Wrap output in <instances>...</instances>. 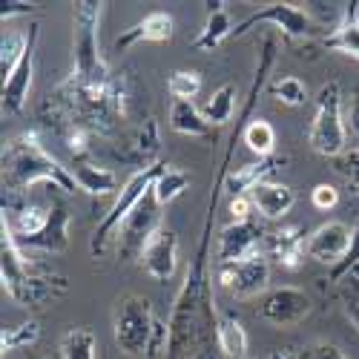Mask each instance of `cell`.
I'll return each mask as SVG.
<instances>
[{"label":"cell","instance_id":"603a6c76","mask_svg":"<svg viewBox=\"0 0 359 359\" xmlns=\"http://www.w3.org/2000/svg\"><path fill=\"white\" fill-rule=\"evenodd\" d=\"M282 164H285V158L271 156V158H259L256 164L238 167L236 172H227V178H224V190H227L230 196H245V193L253 190L256 184L267 182V175H271L276 167H282Z\"/></svg>","mask_w":359,"mask_h":359},{"label":"cell","instance_id":"83f0119b","mask_svg":"<svg viewBox=\"0 0 359 359\" xmlns=\"http://www.w3.org/2000/svg\"><path fill=\"white\" fill-rule=\"evenodd\" d=\"M245 144L250 147V153H256L259 158H271L273 156V147H276V130L262 121V118H253V121L245 124L242 130Z\"/></svg>","mask_w":359,"mask_h":359},{"label":"cell","instance_id":"4fadbf2b","mask_svg":"<svg viewBox=\"0 0 359 359\" xmlns=\"http://www.w3.org/2000/svg\"><path fill=\"white\" fill-rule=\"evenodd\" d=\"M353 242V230L345 222H325L308 236V256L322 264H339Z\"/></svg>","mask_w":359,"mask_h":359},{"label":"cell","instance_id":"ab89813d","mask_svg":"<svg viewBox=\"0 0 359 359\" xmlns=\"http://www.w3.org/2000/svg\"><path fill=\"white\" fill-rule=\"evenodd\" d=\"M345 127L359 138V93L351 95V107H348V118H345Z\"/></svg>","mask_w":359,"mask_h":359},{"label":"cell","instance_id":"2e32d148","mask_svg":"<svg viewBox=\"0 0 359 359\" xmlns=\"http://www.w3.org/2000/svg\"><path fill=\"white\" fill-rule=\"evenodd\" d=\"M172 38V18L167 12H149L144 20H138L135 26L124 29L121 35L115 38V52H127L138 43H167Z\"/></svg>","mask_w":359,"mask_h":359},{"label":"cell","instance_id":"7402d4cb","mask_svg":"<svg viewBox=\"0 0 359 359\" xmlns=\"http://www.w3.org/2000/svg\"><path fill=\"white\" fill-rule=\"evenodd\" d=\"M170 127L178 135L190 138H216V127L207 121L204 112L193 101H172L170 107Z\"/></svg>","mask_w":359,"mask_h":359},{"label":"cell","instance_id":"6da1fadb","mask_svg":"<svg viewBox=\"0 0 359 359\" xmlns=\"http://www.w3.org/2000/svg\"><path fill=\"white\" fill-rule=\"evenodd\" d=\"M35 184H52L61 193H75L78 187L69 167L49 153L38 133L23 130L4 147V193L23 196Z\"/></svg>","mask_w":359,"mask_h":359},{"label":"cell","instance_id":"ffe728a7","mask_svg":"<svg viewBox=\"0 0 359 359\" xmlns=\"http://www.w3.org/2000/svg\"><path fill=\"white\" fill-rule=\"evenodd\" d=\"M325 46L359 61V4L356 0L342 6V18L334 26V32L325 38Z\"/></svg>","mask_w":359,"mask_h":359},{"label":"cell","instance_id":"d6a6232c","mask_svg":"<svg viewBox=\"0 0 359 359\" xmlns=\"http://www.w3.org/2000/svg\"><path fill=\"white\" fill-rule=\"evenodd\" d=\"M198 89H201V75L193 69H178L167 81V93L175 101H193L198 95Z\"/></svg>","mask_w":359,"mask_h":359},{"label":"cell","instance_id":"44dd1931","mask_svg":"<svg viewBox=\"0 0 359 359\" xmlns=\"http://www.w3.org/2000/svg\"><path fill=\"white\" fill-rule=\"evenodd\" d=\"M72 178H75V184L78 190L89 193V196H118L121 193V187H118V175L109 170V167H98L93 161H75L69 167Z\"/></svg>","mask_w":359,"mask_h":359},{"label":"cell","instance_id":"f546056e","mask_svg":"<svg viewBox=\"0 0 359 359\" xmlns=\"http://www.w3.org/2000/svg\"><path fill=\"white\" fill-rule=\"evenodd\" d=\"M267 93H271L285 107H302L308 101V86L299 81L296 75H285V78L271 81V83H267Z\"/></svg>","mask_w":359,"mask_h":359},{"label":"cell","instance_id":"60d3db41","mask_svg":"<svg viewBox=\"0 0 359 359\" xmlns=\"http://www.w3.org/2000/svg\"><path fill=\"white\" fill-rule=\"evenodd\" d=\"M345 313H348L351 325L359 331V296H351V299H348V302H345Z\"/></svg>","mask_w":359,"mask_h":359},{"label":"cell","instance_id":"836d02e7","mask_svg":"<svg viewBox=\"0 0 359 359\" xmlns=\"http://www.w3.org/2000/svg\"><path fill=\"white\" fill-rule=\"evenodd\" d=\"M337 172L345 178L348 184V193L351 196H359V147L356 149H345V153L337 158Z\"/></svg>","mask_w":359,"mask_h":359},{"label":"cell","instance_id":"1f68e13d","mask_svg":"<svg viewBox=\"0 0 359 359\" xmlns=\"http://www.w3.org/2000/svg\"><path fill=\"white\" fill-rule=\"evenodd\" d=\"M26 43H29V32L20 35V32H9L4 35V46H0V72H4V81L12 75V69L20 64V57L26 52Z\"/></svg>","mask_w":359,"mask_h":359},{"label":"cell","instance_id":"f1b7e54d","mask_svg":"<svg viewBox=\"0 0 359 359\" xmlns=\"http://www.w3.org/2000/svg\"><path fill=\"white\" fill-rule=\"evenodd\" d=\"M190 187V175L184 172V170H175V167H167L158 178H156V184H153V193H156V198H158V204L161 207H167V204H172L178 196H182L184 190Z\"/></svg>","mask_w":359,"mask_h":359},{"label":"cell","instance_id":"f35d334b","mask_svg":"<svg viewBox=\"0 0 359 359\" xmlns=\"http://www.w3.org/2000/svg\"><path fill=\"white\" fill-rule=\"evenodd\" d=\"M35 12H38V6L35 4H23V0H12V4L0 6V18H4V20L20 18V15H35Z\"/></svg>","mask_w":359,"mask_h":359},{"label":"cell","instance_id":"e0dca14e","mask_svg":"<svg viewBox=\"0 0 359 359\" xmlns=\"http://www.w3.org/2000/svg\"><path fill=\"white\" fill-rule=\"evenodd\" d=\"M204 9H207V18H204V26H201L198 38L193 41V46L201 52H213L227 38H233L236 26L230 23V12H227L224 0H210V4H204Z\"/></svg>","mask_w":359,"mask_h":359},{"label":"cell","instance_id":"e575fe53","mask_svg":"<svg viewBox=\"0 0 359 359\" xmlns=\"http://www.w3.org/2000/svg\"><path fill=\"white\" fill-rule=\"evenodd\" d=\"M356 264H359V224L353 227V242H351L348 256H345L339 264H334V267H331V273H327V279H331V282H339L342 276H351Z\"/></svg>","mask_w":359,"mask_h":359},{"label":"cell","instance_id":"cb8c5ba5","mask_svg":"<svg viewBox=\"0 0 359 359\" xmlns=\"http://www.w3.org/2000/svg\"><path fill=\"white\" fill-rule=\"evenodd\" d=\"M158 149H161V135H158V121L147 118V121L135 130V138L130 144V161L138 164L141 170L158 164Z\"/></svg>","mask_w":359,"mask_h":359},{"label":"cell","instance_id":"52a82bcc","mask_svg":"<svg viewBox=\"0 0 359 359\" xmlns=\"http://www.w3.org/2000/svg\"><path fill=\"white\" fill-rule=\"evenodd\" d=\"M158 230H161V204H158L156 193L149 190L138 201L135 210L130 213V219L121 224V230H118V245H115L118 259H121L124 264L141 259Z\"/></svg>","mask_w":359,"mask_h":359},{"label":"cell","instance_id":"3957f363","mask_svg":"<svg viewBox=\"0 0 359 359\" xmlns=\"http://www.w3.org/2000/svg\"><path fill=\"white\" fill-rule=\"evenodd\" d=\"M101 12L104 4L81 0L72 6V75L69 81L86 89L107 86L112 81L107 57L101 55Z\"/></svg>","mask_w":359,"mask_h":359},{"label":"cell","instance_id":"9c48e42d","mask_svg":"<svg viewBox=\"0 0 359 359\" xmlns=\"http://www.w3.org/2000/svg\"><path fill=\"white\" fill-rule=\"evenodd\" d=\"M219 285L230 290L236 299H253L267 290L271 282V264L259 253L245 262H233V264H219Z\"/></svg>","mask_w":359,"mask_h":359},{"label":"cell","instance_id":"d6986e66","mask_svg":"<svg viewBox=\"0 0 359 359\" xmlns=\"http://www.w3.org/2000/svg\"><path fill=\"white\" fill-rule=\"evenodd\" d=\"M305 227H282L271 236V253L273 259L287 267V271H299L305 262V253H308V238H305Z\"/></svg>","mask_w":359,"mask_h":359},{"label":"cell","instance_id":"9a60e30c","mask_svg":"<svg viewBox=\"0 0 359 359\" xmlns=\"http://www.w3.org/2000/svg\"><path fill=\"white\" fill-rule=\"evenodd\" d=\"M23 250H43V253H64L69 248V210L61 201H49V219L38 236L20 245Z\"/></svg>","mask_w":359,"mask_h":359},{"label":"cell","instance_id":"b9f144b4","mask_svg":"<svg viewBox=\"0 0 359 359\" xmlns=\"http://www.w3.org/2000/svg\"><path fill=\"white\" fill-rule=\"evenodd\" d=\"M351 279H359V264L353 267V273H351Z\"/></svg>","mask_w":359,"mask_h":359},{"label":"cell","instance_id":"ba28073f","mask_svg":"<svg viewBox=\"0 0 359 359\" xmlns=\"http://www.w3.org/2000/svg\"><path fill=\"white\" fill-rule=\"evenodd\" d=\"M259 23H271V26L282 29L287 38H311L316 32V23L305 9H296L293 4H271V6H264L262 12H253L250 18H245L242 23H236L233 38L248 35L250 29L259 26Z\"/></svg>","mask_w":359,"mask_h":359},{"label":"cell","instance_id":"484cf974","mask_svg":"<svg viewBox=\"0 0 359 359\" xmlns=\"http://www.w3.org/2000/svg\"><path fill=\"white\" fill-rule=\"evenodd\" d=\"M61 356L64 359H98V339L86 327H69L61 337Z\"/></svg>","mask_w":359,"mask_h":359},{"label":"cell","instance_id":"5b68a950","mask_svg":"<svg viewBox=\"0 0 359 359\" xmlns=\"http://www.w3.org/2000/svg\"><path fill=\"white\" fill-rule=\"evenodd\" d=\"M156 313L149 299L138 296V293H127L118 299L115 305V319H112V337L115 345L121 348V353L127 356H147L149 342L156 334Z\"/></svg>","mask_w":359,"mask_h":359},{"label":"cell","instance_id":"8fae6325","mask_svg":"<svg viewBox=\"0 0 359 359\" xmlns=\"http://www.w3.org/2000/svg\"><path fill=\"white\" fill-rule=\"evenodd\" d=\"M35 55H38V23L29 26V43L20 57V64L12 69V75L4 81V112H23L29 101V89H32L35 78Z\"/></svg>","mask_w":359,"mask_h":359},{"label":"cell","instance_id":"8992f818","mask_svg":"<svg viewBox=\"0 0 359 359\" xmlns=\"http://www.w3.org/2000/svg\"><path fill=\"white\" fill-rule=\"evenodd\" d=\"M170 164H164V161H158V164H153V167H147V170H138V172H133L127 182H124V187H121V193L115 196V204H112V210L101 219V224H98V230H95V236H93V242H89V253H93L95 259L104 253V248H107V242H109V236L112 233H118L121 230V224L130 219V213L138 207V201L153 190V184H156V178L167 170Z\"/></svg>","mask_w":359,"mask_h":359},{"label":"cell","instance_id":"ac0fdd59","mask_svg":"<svg viewBox=\"0 0 359 359\" xmlns=\"http://www.w3.org/2000/svg\"><path fill=\"white\" fill-rule=\"evenodd\" d=\"M250 201L264 219H282L293 210L296 193L279 182H262L250 190Z\"/></svg>","mask_w":359,"mask_h":359},{"label":"cell","instance_id":"7bdbcfd3","mask_svg":"<svg viewBox=\"0 0 359 359\" xmlns=\"http://www.w3.org/2000/svg\"><path fill=\"white\" fill-rule=\"evenodd\" d=\"M26 359H43V356H38V353H29V356H26Z\"/></svg>","mask_w":359,"mask_h":359},{"label":"cell","instance_id":"4316f807","mask_svg":"<svg viewBox=\"0 0 359 359\" xmlns=\"http://www.w3.org/2000/svg\"><path fill=\"white\" fill-rule=\"evenodd\" d=\"M201 112H204V118H207V121H210L216 130L224 127L230 118H233V112H236V89H233L230 83H224L222 89H216V93L204 101Z\"/></svg>","mask_w":359,"mask_h":359},{"label":"cell","instance_id":"7a4b0ae2","mask_svg":"<svg viewBox=\"0 0 359 359\" xmlns=\"http://www.w3.org/2000/svg\"><path fill=\"white\" fill-rule=\"evenodd\" d=\"M0 279H4V290L18 305H26V308H38L49 302V299L67 293L64 276L38 271L26 259V250L18 245L6 219H0Z\"/></svg>","mask_w":359,"mask_h":359},{"label":"cell","instance_id":"d590c367","mask_svg":"<svg viewBox=\"0 0 359 359\" xmlns=\"http://www.w3.org/2000/svg\"><path fill=\"white\" fill-rule=\"evenodd\" d=\"M296 359H348L345 351L334 342H313L296 353Z\"/></svg>","mask_w":359,"mask_h":359},{"label":"cell","instance_id":"7c38bea8","mask_svg":"<svg viewBox=\"0 0 359 359\" xmlns=\"http://www.w3.org/2000/svg\"><path fill=\"white\" fill-rule=\"evenodd\" d=\"M259 245H262V227L248 219V222H230L222 236H219V250L216 259L219 264H233V262H245L259 256Z\"/></svg>","mask_w":359,"mask_h":359},{"label":"cell","instance_id":"74e56055","mask_svg":"<svg viewBox=\"0 0 359 359\" xmlns=\"http://www.w3.org/2000/svg\"><path fill=\"white\" fill-rule=\"evenodd\" d=\"M227 210H230V216H233V222H248L250 216H253V201L248 198V196H233L230 198V204H227Z\"/></svg>","mask_w":359,"mask_h":359},{"label":"cell","instance_id":"277c9868","mask_svg":"<svg viewBox=\"0 0 359 359\" xmlns=\"http://www.w3.org/2000/svg\"><path fill=\"white\" fill-rule=\"evenodd\" d=\"M308 144L313 153L325 158H339L348 147V127L342 118V89L337 81L325 83L316 98V115L308 133Z\"/></svg>","mask_w":359,"mask_h":359},{"label":"cell","instance_id":"8d00e7d4","mask_svg":"<svg viewBox=\"0 0 359 359\" xmlns=\"http://www.w3.org/2000/svg\"><path fill=\"white\" fill-rule=\"evenodd\" d=\"M311 201L316 210H334L337 201H339V190L334 184H316L311 190Z\"/></svg>","mask_w":359,"mask_h":359},{"label":"cell","instance_id":"30bf717a","mask_svg":"<svg viewBox=\"0 0 359 359\" xmlns=\"http://www.w3.org/2000/svg\"><path fill=\"white\" fill-rule=\"evenodd\" d=\"M313 311V302L305 290L299 287H276L271 293H264V299L259 302L256 313L271 322V325H279V327H287V325H299L302 319H308Z\"/></svg>","mask_w":359,"mask_h":359},{"label":"cell","instance_id":"5bb4252c","mask_svg":"<svg viewBox=\"0 0 359 359\" xmlns=\"http://www.w3.org/2000/svg\"><path fill=\"white\" fill-rule=\"evenodd\" d=\"M141 267L153 276L156 282H167L172 279L175 267H178V236L170 227H161L156 233V238L149 242V248L141 256Z\"/></svg>","mask_w":359,"mask_h":359},{"label":"cell","instance_id":"d4e9b609","mask_svg":"<svg viewBox=\"0 0 359 359\" xmlns=\"http://www.w3.org/2000/svg\"><path fill=\"white\" fill-rule=\"evenodd\" d=\"M219 348L224 359H245L248 353V331L238 316L224 313L219 316Z\"/></svg>","mask_w":359,"mask_h":359},{"label":"cell","instance_id":"4dcf8cb0","mask_svg":"<svg viewBox=\"0 0 359 359\" xmlns=\"http://www.w3.org/2000/svg\"><path fill=\"white\" fill-rule=\"evenodd\" d=\"M41 339V327L38 322H20L15 327H6L4 334H0V351L12 353V351H20V348H29V345H35Z\"/></svg>","mask_w":359,"mask_h":359}]
</instances>
